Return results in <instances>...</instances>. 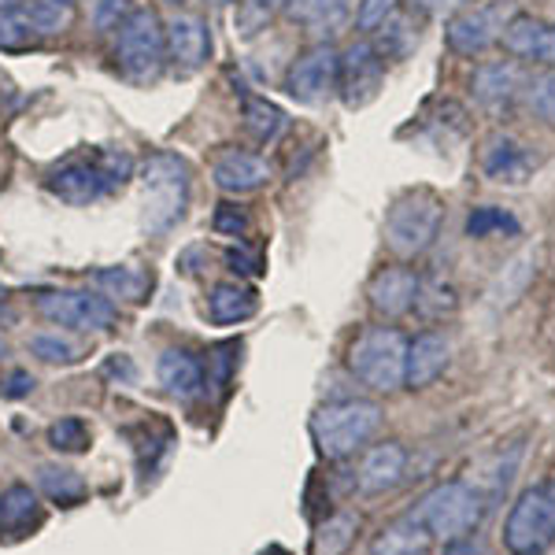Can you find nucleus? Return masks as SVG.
<instances>
[{"label": "nucleus", "mask_w": 555, "mask_h": 555, "mask_svg": "<svg viewBox=\"0 0 555 555\" xmlns=\"http://www.w3.org/2000/svg\"><path fill=\"white\" fill-rule=\"evenodd\" d=\"M133 178V159L119 149H101L93 156L67 159L64 167L49 175V193L60 196L64 204H93L104 193L122 190Z\"/></svg>", "instance_id": "f257e3e1"}, {"label": "nucleus", "mask_w": 555, "mask_h": 555, "mask_svg": "<svg viewBox=\"0 0 555 555\" xmlns=\"http://www.w3.org/2000/svg\"><path fill=\"white\" fill-rule=\"evenodd\" d=\"M486 515V500L470 481H441L426 492L408 518L423 530L429 541H452V537L474 533Z\"/></svg>", "instance_id": "f03ea898"}, {"label": "nucleus", "mask_w": 555, "mask_h": 555, "mask_svg": "<svg viewBox=\"0 0 555 555\" xmlns=\"http://www.w3.org/2000/svg\"><path fill=\"white\" fill-rule=\"evenodd\" d=\"M141 190H145V230L167 234L190 204V164L175 152H152L141 164Z\"/></svg>", "instance_id": "7ed1b4c3"}, {"label": "nucleus", "mask_w": 555, "mask_h": 555, "mask_svg": "<svg viewBox=\"0 0 555 555\" xmlns=\"http://www.w3.org/2000/svg\"><path fill=\"white\" fill-rule=\"evenodd\" d=\"M441 219H444V201L434 190L418 185V190L400 193L392 201L389 215H385V245L404 259L423 256L437 241Z\"/></svg>", "instance_id": "20e7f679"}, {"label": "nucleus", "mask_w": 555, "mask_h": 555, "mask_svg": "<svg viewBox=\"0 0 555 555\" xmlns=\"http://www.w3.org/2000/svg\"><path fill=\"white\" fill-rule=\"evenodd\" d=\"M382 418L385 415L374 400H337V404L315 411L311 434H315V444L326 460H345L378 434Z\"/></svg>", "instance_id": "39448f33"}, {"label": "nucleus", "mask_w": 555, "mask_h": 555, "mask_svg": "<svg viewBox=\"0 0 555 555\" xmlns=\"http://www.w3.org/2000/svg\"><path fill=\"white\" fill-rule=\"evenodd\" d=\"M408 341L392 326H371L348 348V366L363 385L378 392H392L404 385Z\"/></svg>", "instance_id": "423d86ee"}, {"label": "nucleus", "mask_w": 555, "mask_h": 555, "mask_svg": "<svg viewBox=\"0 0 555 555\" xmlns=\"http://www.w3.org/2000/svg\"><path fill=\"white\" fill-rule=\"evenodd\" d=\"M167 38L152 8H133V15L115 30V64L133 82H149L164 70Z\"/></svg>", "instance_id": "0eeeda50"}, {"label": "nucleus", "mask_w": 555, "mask_h": 555, "mask_svg": "<svg viewBox=\"0 0 555 555\" xmlns=\"http://www.w3.org/2000/svg\"><path fill=\"white\" fill-rule=\"evenodd\" d=\"M504 544L512 555H544L555 544V504L544 486L526 489L504 522Z\"/></svg>", "instance_id": "6e6552de"}, {"label": "nucleus", "mask_w": 555, "mask_h": 555, "mask_svg": "<svg viewBox=\"0 0 555 555\" xmlns=\"http://www.w3.org/2000/svg\"><path fill=\"white\" fill-rule=\"evenodd\" d=\"M38 311L67 330H107L115 322V304L104 293L89 289H52L38 297Z\"/></svg>", "instance_id": "1a4fd4ad"}, {"label": "nucleus", "mask_w": 555, "mask_h": 555, "mask_svg": "<svg viewBox=\"0 0 555 555\" xmlns=\"http://www.w3.org/2000/svg\"><path fill=\"white\" fill-rule=\"evenodd\" d=\"M385 78V60L378 56L371 41L348 44L337 60V89H341V101L348 107H366L374 96L382 93Z\"/></svg>", "instance_id": "9d476101"}, {"label": "nucleus", "mask_w": 555, "mask_h": 555, "mask_svg": "<svg viewBox=\"0 0 555 555\" xmlns=\"http://www.w3.org/2000/svg\"><path fill=\"white\" fill-rule=\"evenodd\" d=\"M337 49H330V44H315V49H308L297 64L289 67V75H285V93L293 96V101L300 104H326L330 96H334L337 89Z\"/></svg>", "instance_id": "9b49d317"}, {"label": "nucleus", "mask_w": 555, "mask_h": 555, "mask_svg": "<svg viewBox=\"0 0 555 555\" xmlns=\"http://www.w3.org/2000/svg\"><path fill=\"white\" fill-rule=\"evenodd\" d=\"M504 26H507L504 4L467 8V12H460L449 20V26H444V41H449V49L460 52V56H478V52H486L492 41H500Z\"/></svg>", "instance_id": "f8f14e48"}, {"label": "nucleus", "mask_w": 555, "mask_h": 555, "mask_svg": "<svg viewBox=\"0 0 555 555\" xmlns=\"http://www.w3.org/2000/svg\"><path fill=\"white\" fill-rule=\"evenodd\" d=\"M537 156L512 133H492L481 149V171L500 185H522L533 175Z\"/></svg>", "instance_id": "ddd939ff"}, {"label": "nucleus", "mask_w": 555, "mask_h": 555, "mask_svg": "<svg viewBox=\"0 0 555 555\" xmlns=\"http://www.w3.org/2000/svg\"><path fill=\"white\" fill-rule=\"evenodd\" d=\"M164 38H167V60H171L175 67L196 70L208 64L211 34L201 15H175V20L164 26Z\"/></svg>", "instance_id": "4468645a"}, {"label": "nucleus", "mask_w": 555, "mask_h": 555, "mask_svg": "<svg viewBox=\"0 0 555 555\" xmlns=\"http://www.w3.org/2000/svg\"><path fill=\"white\" fill-rule=\"evenodd\" d=\"M404 470H408L404 444H397V441L374 444V449L363 455L360 470H356V489H360L363 496H382V492L397 489L400 481H404Z\"/></svg>", "instance_id": "2eb2a0df"}, {"label": "nucleus", "mask_w": 555, "mask_h": 555, "mask_svg": "<svg viewBox=\"0 0 555 555\" xmlns=\"http://www.w3.org/2000/svg\"><path fill=\"white\" fill-rule=\"evenodd\" d=\"M452 360V345L444 334L426 330L415 341H408V363H404V385L411 389H426L444 374V366Z\"/></svg>", "instance_id": "dca6fc26"}, {"label": "nucleus", "mask_w": 555, "mask_h": 555, "mask_svg": "<svg viewBox=\"0 0 555 555\" xmlns=\"http://www.w3.org/2000/svg\"><path fill=\"white\" fill-rule=\"evenodd\" d=\"M415 293H418V274L408 267H385L371 278V308L385 319H400L415 308Z\"/></svg>", "instance_id": "f3484780"}, {"label": "nucleus", "mask_w": 555, "mask_h": 555, "mask_svg": "<svg viewBox=\"0 0 555 555\" xmlns=\"http://www.w3.org/2000/svg\"><path fill=\"white\" fill-rule=\"evenodd\" d=\"M267 178H271V167H267V159L256 156V152L227 149V152H219L211 164V182L219 185L222 193H253Z\"/></svg>", "instance_id": "a211bd4d"}, {"label": "nucleus", "mask_w": 555, "mask_h": 555, "mask_svg": "<svg viewBox=\"0 0 555 555\" xmlns=\"http://www.w3.org/2000/svg\"><path fill=\"white\" fill-rule=\"evenodd\" d=\"M504 49L522 60H541V64L555 67V26L533 20V15H515L504 26Z\"/></svg>", "instance_id": "6ab92c4d"}, {"label": "nucleus", "mask_w": 555, "mask_h": 555, "mask_svg": "<svg viewBox=\"0 0 555 555\" xmlns=\"http://www.w3.org/2000/svg\"><path fill=\"white\" fill-rule=\"evenodd\" d=\"M159 385L171 392L175 400H193L204 389V363L196 360L190 348H167L156 363Z\"/></svg>", "instance_id": "aec40b11"}, {"label": "nucleus", "mask_w": 555, "mask_h": 555, "mask_svg": "<svg viewBox=\"0 0 555 555\" xmlns=\"http://www.w3.org/2000/svg\"><path fill=\"white\" fill-rule=\"evenodd\" d=\"M522 89V70L512 60H492L474 70V96L486 107H507Z\"/></svg>", "instance_id": "412c9836"}, {"label": "nucleus", "mask_w": 555, "mask_h": 555, "mask_svg": "<svg viewBox=\"0 0 555 555\" xmlns=\"http://www.w3.org/2000/svg\"><path fill=\"white\" fill-rule=\"evenodd\" d=\"M208 311H211V322H219V326H234V322H245V319L256 315L259 297H256L253 285L222 282V285H215V289H211Z\"/></svg>", "instance_id": "4be33fe9"}, {"label": "nucleus", "mask_w": 555, "mask_h": 555, "mask_svg": "<svg viewBox=\"0 0 555 555\" xmlns=\"http://www.w3.org/2000/svg\"><path fill=\"white\" fill-rule=\"evenodd\" d=\"M93 285L112 300L138 304L152 289V278L145 271H138V267H104V271L93 274Z\"/></svg>", "instance_id": "5701e85b"}, {"label": "nucleus", "mask_w": 555, "mask_h": 555, "mask_svg": "<svg viewBox=\"0 0 555 555\" xmlns=\"http://www.w3.org/2000/svg\"><path fill=\"white\" fill-rule=\"evenodd\" d=\"M278 8L293 23H304L311 30H334L348 15V0H282Z\"/></svg>", "instance_id": "b1692460"}, {"label": "nucleus", "mask_w": 555, "mask_h": 555, "mask_svg": "<svg viewBox=\"0 0 555 555\" xmlns=\"http://www.w3.org/2000/svg\"><path fill=\"white\" fill-rule=\"evenodd\" d=\"M241 112H245V130L253 133L259 145H271V141H278V133L285 130V112L274 101H267V96L248 93Z\"/></svg>", "instance_id": "393cba45"}, {"label": "nucleus", "mask_w": 555, "mask_h": 555, "mask_svg": "<svg viewBox=\"0 0 555 555\" xmlns=\"http://www.w3.org/2000/svg\"><path fill=\"white\" fill-rule=\"evenodd\" d=\"M356 530H360V518H356L352 512H337V515L322 518L319 530H315V541H311V552L315 555H345L348 548H352Z\"/></svg>", "instance_id": "a878e982"}, {"label": "nucleus", "mask_w": 555, "mask_h": 555, "mask_svg": "<svg viewBox=\"0 0 555 555\" xmlns=\"http://www.w3.org/2000/svg\"><path fill=\"white\" fill-rule=\"evenodd\" d=\"M23 15L38 38H52V34H64L70 26V20H75V4H67V0H26Z\"/></svg>", "instance_id": "bb28decb"}, {"label": "nucleus", "mask_w": 555, "mask_h": 555, "mask_svg": "<svg viewBox=\"0 0 555 555\" xmlns=\"http://www.w3.org/2000/svg\"><path fill=\"white\" fill-rule=\"evenodd\" d=\"M38 486L44 489V496L56 500V504H64V507H75L86 500L82 474L70 470V467H56V463H44L38 470Z\"/></svg>", "instance_id": "cd10ccee"}, {"label": "nucleus", "mask_w": 555, "mask_h": 555, "mask_svg": "<svg viewBox=\"0 0 555 555\" xmlns=\"http://www.w3.org/2000/svg\"><path fill=\"white\" fill-rule=\"evenodd\" d=\"M415 44H418L415 23H411L408 15L392 12L389 20L378 26V41H374V49H378L382 60H404V56L415 52Z\"/></svg>", "instance_id": "c85d7f7f"}, {"label": "nucleus", "mask_w": 555, "mask_h": 555, "mask_svg": "<svg viewBox=\"0 0 555 555\" xmlns=\"http://www.w3.org/2000/svg\"><path fill=\"white\" fill-rule=\"evenodd\" d=\"M38 518V496L30 486H8L0 492V530H23Z\"/></svg>", "instance_id": "c756f323"}, {"label": "nucleus", "mask_w": 555, "mask_h": 555, "mask_svg": "<svg viewBox=\"0 0 555 555\" xmlns=\"http://www.w3.org/2000/svg\"><path fill=\"white\" fill-rule=\"evenodd\" d=\"M426 541L429 537L411 518H404V522L382 530L378 541L371 544V555H426Z\"/></svg>", "instance_id": "7c9ffc66"}, {"label": "nucleus", "mask_w": 555, "mask_h": 555, "mask_svg": "<svg viewBox=\"0 0 555 555\" xmlns=\"http://www.w3.org/2000/svg\"><path fill=\"white\" fill-rule=\"evenodd\" d=\"M455 308H460V297H455V289L449 282H441V278H429V282H423V278H418V293H415L418 315L444 319V315H452Z\"/></svg>", "instance_id": "2f4dec72"}, {"label": "nucleus", "mask_w": 555, "mask_h": 555, "mask_svg": "<svg viewBox=\"0 0 555 555\" xmlns=\"http://www.w3.org/2000/svg\"><path fill=\"white\" fill-rule=\"evenodd\" d=\"M518 219L504 208H474L467 215V234L470 237H492V234H518Z\"/></svg>", "instance_id": "473e14b6"}, {"label": "nucleus", "mask_w": 555, "mask_h": 555, "mask_svg": "<svg viewBox=\"0 0 555 555\" xmlns=\"http://www.w3.org/2000/svg\"><path fill=\"white\" fill-rule=\"evenodd\" d=\"M49 444L56 452H86L89 449V426L82 423V418H75V415H67V418H60V423H52L49 426Z\"/></svg>", "instance_id": "72a5a7b5"}, {"label": "nucleus", "mask_w": 555, "mask_h": 555, "mask_svg": "<svg viewBox=\"0 0 555 555\" xmlns=\"http://www.w3.org/2000/svg\"><path fill=\"white\" fill-rule=\"evenodd\" d=\"M234 366H237V345H215L208 352V385L215 389V397L227 392L230 378H234Z\"/></svg>", "instance_id": "f704fd0d"}, {"label": "nucleus", "mask_w": 555, "mask_h": 555, "mask_svg": "<svg viewBox=\"0 0 555 555\" xmlns=\"http://www.w3.org/2000/svg\"><path fill=\"white\" fill-rule=\"evenodd\" d=\"M38 34L30 30L23 8H0V49H26Z\"/></svg>", "instance_id": "c9c22d12"}, {"label": "nucleus", "mask_w": 555, "mask_h": 555, "mask_svg": "<svg viewBox=\"0 0 555 555\" xmlns=\"http://www.w3.org/2000/svg\"><path fill=\"white\" fill-rule=\"evenodd\" d=\"M30 352L44 363H75L78 360V345L60 334H34Z\"/></svg>", "instance_id": "e433bc0d"}, {"label": "nucleus", "mask_w": 555, "mask_h": 555, "mask_svg": "<svg viewBox=\"0 0 555 555\" xmlns=\"http://www.w3.org/2000/svg\"><path fill=\"white\" fill-rule=\"evenodd\" d=\"M133 15V4L130 0H96L93 8V26L96 34H115L122 23H127Z\"/></svg>", "instance_id": "4c0bfd02"}, {"label": "nucleus", "mask_w": 555, "mask_h": 555, "mask_svg": "<svg viewBox=\"0 0 555 555\" xmlns=\"http://www.w3.org/2000/svg\"><path fill=\"white\" fill-rule=\"evenodd\" d=\"M211 227H215V234H222V237H245L248 234V215L241 204H219L211 215Z\"/></svg>", "instance_id": "58836bf2"}, {"label": "nucleus", "mask_w": 555, "mask_h": 555, "mask_svg": "<svg viewBox=\"0 0 555 555\" xmlns=\"http://www.w3.org/2000/svg\"><path fill=\"white\" fill-rule=\"evenodd\" d=\"M282 4V0H241V12H237V26L241 34H256L263 30L267 20H271V12Z\"/></svg>", "instance_id": "ea45409f"}, {"label": "nucleus", "mask_w": 555, "mask_h": 555, "mask_svg": "<svg viewBox=\"0 0 555 555\" xmlns=\"http://www.w3.org/2000/svg\"><path fill=\"white\" fill-rule=\"evenodd\" d=\"M530 107L541 119H548V122H555V70H548V75H541L533 82V89H530Z\"/></svg>", "instance_id": "a19ab883"}, {"label": "nucleus", "mask_w": 555, "mask_h": 555, "mask_svg": "<svg viewBox=\"0 0 555 555\" xmlns=\"http://www.w3.org/2000/svg\"><path fill=\"white\" fill-rule=\"evenodd\" d=\"M392 12H397V0H363L360 15H356V26H360V30H378Z\"/></svg>", "instance_id": "79ce46f5"}, {"label": "nucleus", "mask_w": 555, "mask_h": 555, "mask_svg": "<svg viewBox=\"0 0 555 555\" xmlns=\"http://www.w3.org/2000/svg\"><path fill=\"white\" fill-rule=\"evenodd\" d=\"M227 263H230V271H237L245 278L263 274V256H259L256 248H234V253L227 256Z\"/></svg>", "instance_id": "37998d69"}, {"label": "nucleus", "mask_w": 555, "mask_h": 555, "mask_svg": "<svg viewBox=\"0 0 555 555\" xmlns=\"http://www.w3.org/2000/svg\"><path fill=\"white\" fill-rule=\"evenodd\" d=\"M441 555H496L489 548L481 537L474 533H463V537H452V541H444V552Z\"/></svg>", "instance_id": "c03bdc74"}, {"label": "nucleus", "mask_w": 555, "mask_h": 555, "mask_svg": "<svg viewBox=\"0 0 555 555\" xmlns=\"http://www.w3.org/2000/svg\"><path fill=\"white\" fill-rule=\"evenodd\" d=\"M26 392H34V378L26 371H12L4 378V397H12V400H20L26 397Z\"/></svg>", "instance_id": "a18cd8bd"}, {"label": "nucleus", "mask_w": 555, "mask_h": 555, "mask_svg": "<svg viewBox=\"0 0 555 555\" xmlns=\"http://www.w3.org/2000/svg\"><path fill=\"white\" fill-rule=\"evenodd\" d=\"M423 12L429 15H437V12H452V8H460V4H467V0H415Z\"/></svg>", "instance_id": "49530a36"}, {"label": "nucleus", "mask_w": 555, "mask_h": 555, "mask_svg": "<svg viewBox=\"0 0 555 555\" xmlns=\"http://www.w3.org/2000/svg\"><path fill=\"white\" fill-rule=\"evenodd\" d=\"M0 315H8V289H0Z\"/></svg>", "instance_id": "de8ad7c7"}, {"label": "nucleus", "mask_w": 555, "mask_h": 555, "mask_svg": "<svg viewBox=\"0 0 555 555\" xmlns=\"http://www.w3.org/2000/svg\"><path fill=\"white\" fill-rule=\"evenodd\" d=\"M26 0H0V8H23Z\"/></svg>", "instance_id": "09e8293b"}, {"label": "nucleus", "mask_w": 555, "mask_h": 555, "mask_svg": "<svg viewBox=\"0 0 555 555\" xmlns=\"http://www.w3.org/2000/svg\"><path fill=\"white\" fill-rule=\"evenodd\" d=\"M544 489H548V496H552V504H555V478L544 481Z\"/></svg>", "instance_id": "8fccbe9b"}, {"label": "nucleus", "mask_w": 555, "mask_h": 555, "mask_svg": "<svg viewBox=\"0 0 555 555\" xmlns=\"http://www.w3.org/2000/svg\"><path fill=\"white\" fill-rule=\"evenodd\" d=\"M4 356H8V341L0 337V360H4Z\"/></svg>", "instance_id": "3c124183"}, {"label": "nucleus", "mask_w": 555, "mask_h": 555, "mask_svg": "<svg viewBox=\"0 0 555 555\" xmlns=\"http://www.w3.org/2000/svg\"><path fill=\"white\" fill-rule=\"evenodd\" d=\"M211 4H230V0H211Z\"/></svg>", "instance_id": "603ef678"}, {"label": "nucleus", "mask_w": 555, "mask_h": 555, "mask_svg": "<svg viewBox=\"0 0 555 555\" xmlns=\"http://www.w3.org/2000/svg\"><path fill=\"white\" fill-rule=\"evenodd\" d=\"M167 4H182V0H167Z\"/></svg>", "instance_id": "864d4df0"}, {"label": "nucleus", "mask_w": 555, "mask_h": 555, "mask_svg": "<svg viewBox=\"0 0 555 555\" xmlns=\"http://www.w3.org/2000/svg\"><path fill=\"white\" fill-rule=\"evenodd\" d=\"M67 4H78V0H67Z\"/></svg>", "instance_id": "5fc2aeb1"}]
</instances>
